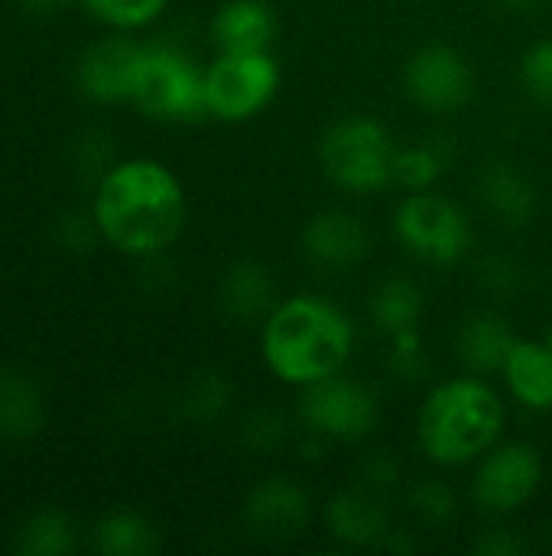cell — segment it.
Listing matches in <instances>:
<instances>
[{
  "instance_id": "obj_1",
  "label": "cell",
  "mask_w": 552,
  "mask_h": 556,
  "mask_svg": "<svg viewBox=\"0 0 552 556\" xmlns=\"http://www.w3.org/2000/svg\"><path fill=\"white\" fill-rule=\"evenodd\" d=\"M91 218L117 254L150 261L166 254L185 231L189 195L182 179L153 156H127L91 186Z\"/></svg>"
},
{
  "instance_id": "obj_2",
  "label": "cell",
  "mask_w": 552,
  "mask_h": 556,
  "mask_svg": "<svg viewBox=\"0 0 552 556\" xmlns=\"http://www.w3.org/2000/svg\"><path fill=\"white\" fill-rule=\"evenodd\" d=\"M358 345L351 316L316 293L280 296L260 323V358L273 381L303 391L342 375Z\"/></svg>"
},
{
  "instance_id": "obj_3",
  "label": "cell",
  "mask_w": 552,
  "mask_h": 556,
  "mask_svg": "<svg viewBox=\"0 0 552 556\" xmlns=\"http://www.w3.org/2000/svg\"><path fill=\"white\" fill-rule=\"evenodd\" d=\"M416 446L439 469H468L504 440L508 404L491 378L455 375L436 381L416 410Z\"/></svg>"
},
{
  "instance_id": "obj_4",
  "label": "cell",
  "mask_w": 552,
  "mask_h": 556,
  "mask_svg": "<svg viewBox=\"0 0 552 556\" xmlns=\"http://www.w3.org/2000/svg\"><path fill=\"white\" fill-rule=\"evenodd\" d=\"M400 143L374 114H345L319 137L322 176L348 195H381L397 186Z\"/></svg>"
},
{
  "instance_id": "obj_5",
  "label": "cell",
  "mask_w": 552,
  "mask_h": 556,
  "mask_svg": "<svg viewBox=\"0 0 552 556\" xmlns=\"http://www.w3.org/2000/svg\"><path fill=\"white\" fill-rule=\"evenodd\" d=\"M127 104L159 124H195L208 117L205 65L179 46L140 42Z\"/></svg>"
},
{
  "instance_id": "obj_6",
  "label": "cell",
  "mask_w": 552,
  "mask_h": 556,
  "mask_svg": "<svg viewBox=\"0 0 552 556\" xmlns=\"http://www.w3.org/2000/svg\"><path fill=\"white\" fill-rule=\"evenodd\" d=\"M394 238L420 264L455 267L475 248L472 215L449 195L426 189L407 192L394 208Z\"/></svg>"
},
{
  "instance_id": "obj_7",
  "label": "cell",
  "mask_w": 552,
  "mask_h": 556,
  "mask_svg": "<svg viewBox=\"0 0 552 556\" xmlns=\"http://www.w3.org/2000/svg\"><path fill=\"white\" fill-rule=\"evenodd\" d=\"M283 65L273 49L218 52L205 65V108L211 121L247 124L257 121L280 94Z\"/></svg>"
},
{
  "instance_id": "obj_8",
  "label": "cell",
  "mask_w": 552,
  "mask_h": 556,
  "mask_svg": "<svg viewBox=\"0 0 552 556\" xmlns=\"http://www.w3.org/2000/svg\"><path fill=\"white\" fill-rule=\"evenodd\" d=\"M296 417L309 437L322 443H361L381 424V401L364 384L345 371L299 391Z\"/></svg>"
},
{
  "instance_id": "obj_9",
  "label": "cell",
  "mask_w": 552,
  "mask_h": 556,
  "mask_svg": "<svg viewBox=\"0 0 552 556\" xmlns=\"http://www.w3.org/2000/svg\"><path fill=\"white\" fill-rule=\"evenodd\" d=\"M547 476L543 453L524 440H501L472 472V502L491 518H508L534 502Z\"/></svg>"
},
{
  "instance_id": "obj_10",
  "label": "cell",
  "mask_w": 552,
  "mask_h": 556,
  "mask_svg": "<svg viewBox=\"0 0 552 556\" xmlns=\"http://www.w3.org/2000/svg\"><path fill=\"white\" fill-rule=\"evenodd\" d=\"M403 94L426 114H459L475 98V68L468 55L449 42H426L403 62Z\"/></svg>"
},
{
  "instance_id": "obj_11",
  "label": "cell",
  "mask_w": 552,
  "mask_h": 556,
  "mask_svg": "<svg viewBox=\"0 0 552 556\" xmlns=\"http://www.w3.org/2000/svg\"><path fill=\"white\" fill-rule=\"evenodd\" d=\"M316 518V502L306 492L303 482L290 476H267L260 479L247 502H244V521L247 528L273 544L296 541L309 531Z\"/></svg>"
},
{
  "instance_id": "obj_12",
  "label": "cell",
  "mask_w": 552,
  "mask_h": 556,
  "mask_svg": "<svg viewBox=\"0 0 552 556\" xmlns=\"http://www.w3.org/2000/svg\"><path fill=\"white\" fill-rule=\"evenodd\" d=\"M303 257L329 274H348L361 267L371 254L368 225L348 208H322L316 212L299 235Z\"/></svg>"
},
{
  "instance_id": "obj_13",
  "label": "cell",
  "mask_w": 552,
  "mask_h": 556,
  "mask_svg": "<svg viewBox=\"0 0 552 556\" xmlns=\"http://www.w3.org/2000/svg\"><path fill=\"white\" fill-rule=\"evenodd\" d=\"M137 55L140 42L127 33H114L91 42L75 65V85L81 98L91 104H127Z\"/></svg>"
},
{
  "instance_id": "obj_14",
  "label": "cell",
  "mask_w": 552,
  "mask_h": 556,
  "mask_svg": "<svg viewBox=\"0 0 552 556\" xmlns=\"http://www.w3.org/2000/svg\"><path fill=\"white\" fill-rule=\"evenodd\" d=\"M322 521H325L329 538L345 547H387L390 538L397 534L390 508L384 505V495L364 485L335 492L325 502Z\"/></svg>"
},
{
  "instance_id": "obj_15",
  "label": "cell",
  "mask_w": 552,
  "mask_h": 556,
  "mask_svg": "<svg viewBox=\"0 0 552 556\" xmlns=\"http://www.w3.org/2000/svg\"><path fill=\"white\" fill-rule=\"evenodd\" d=\"M280 16L270 0H224L211 16V39L218 52L273 49Z\"/></svg>"
},
{
  "instance_id": "obj_16",
  "label": "cell",
  "mask_w": 552,
  "mask_h": 556,
  "mask_svg": "<svg viewBox=\"0 0 552 556\" xmlns=\"http://www.w3.org/2000/svg\"><path fill=\"white\" fill-rule=\"evenodd\" d=\"M501 378L514 404L530 414H552V352L543 339H517Z\"/></svg>"
},
{
  "instance_id": "obj_17",
  "label": "cell",
  "mask_w": 552,
  "mask_h": 556,
  "mask_svg": "<svg viewBox=\"0 0 552 556\" xmlns=\"http://www.w3.org/2000/svg\"><path fill=\"white\" fill-rule=\"evenodd\" d=\"M521 336L511 329V323L498 313H475L462 323L459 339H455V355L465 371L495 378L501 375L514 342Z\"/></svg>"
},
{
  "instance_id": "obj_18",
  "label": "cell",
  "mask_w": 552,
  "mask_h": 556,
  "mask_svg": "<svg viewBox=\"0 0 552 556\" xmlns=\"http://www.w3.org/2000/svg\"><path fill=\"white\" fill-rule=\"evenodd\" d=\"M277 283L267 264L260 261H234L218 287V303L234 323H264V316L277 306Z\"/></svg>"
},
{
  "instance_id": "obj_19",
  "label": "cell",
  "mask_w": 552,
  "mask_h": 556,
  "mask_svg": "<svg viewBox=\"0 0 552 556\" xmlns=\"http://www.w3.org/2000/svg\"><path fill=\"white\" fill-rule=\"evenodd\" d=\"M46 430V394L33 375L0 368V440L29 443Z\"/></svg>"
},
{
  "instance_id": "obj_20",
  "label": "cell",
  "mask_w": 552,
  "mask_h": 556,
  "mask_svg": "<svg viewBox=\"0 0 552 556\" xmlns=\"http://www.w3.org/2000/svg\"><path fill=\"white\" fill-rule=\"evenodd\" d=\"M478 199L501 225L521 228L537 212V186L514 163H488L478 173Z\"/></svg>"
},
{
  "instance_id": "obj_21",
  "label": "cell",
  "mask_w": 552,
  "mask_h": 556,
  "mask_svg": "<svg viewBox=\"0 0 552 556\" xmlns=\"http://www.w3.org/2000/svg\"><path fill=\"white\" fill-rule=\"evenodd\" d=\"M423 313H426V293L413 277H384L368 300V316L381 336L416 329Z\"/></svg>"
},
{
  "instance_id": "obj_22",
  "label": "cell",
  "mask_w": 552,
  "mask_h": 556,
  "mask_svg": "<svg viewBox=\"0 0 552 556\" xmlns=\"http://www.w3.org/2000/svg\"><path fill=\"white\" fill-rule=\"evenodd\" d=\"M91 547L101 556H153L159 551V531L146 515L133 508H114L98 518Z\"/></svg>"
},
{
  "instance_id": "obj_23",
  "label": "cell",
  "mask_w": 552,
  "mask_h": 556,
  "mask_svg": "<svg viewBox=\"0 0 552 556\" xmlns=\"http://www.w3.org/2000/svg\"><path fill=\"white\" fill-rule=\"evenodd\" d=\"M16 554L23 556H68L78 547L75 521L59 508H39L16 528Z\"/></svg>"
},
{
  "instance_id": "obj_24",
  "label": "cell",
  "mask_w": 552,
  "mask_h": 556,
  "mask_svg": "<svg viewBox=\"0 0 552 556\" xmlns=\"http://www.w3.org/2000/svg\"><path fill=\"white\" fill-rule=\"evenodd\" d=\"M446 173V153L433 140L403 143L397 153V186L403 192H426L436 189Z\"/></svg>"
},
{
  "instance_id": "obj_25",
  "label": "cell",
  "mask_w": 552,
  "mask_h": 556,
  "mask_svg": "<svg viewBox=\"0 0 552 556\" xmlns=\"http://www.w3.org/2000/svg\"><path fill=\"white\" fill-rule=\"evenodd\" d=\"M85 10L114 33H137L153 26L172 0H81Z\"/></svg>"
},
{
  "instance_id": "obj_26",
  "label": "cell",
  "mask_w": 552,
  "mask_h": 556,
  "mask_svg": "<svg viewBox=\"0 0 552 556\" xmlns=\"http://www.w3.org/2000/svg\"><path fill=\"white\" fill-rule=\"evenodd\" d=\"M517 78H521V88L534 101L552 108V36L537 39L524 49L521 65H517Z\"/></svg>"
},
{
  "instance_id": "obj_27",
  "label": "cell",
  "mask_w": 552,
  "mask_h": 556,
  "mask_svg": "<svg viewBox=\"0 0 552 556\" xmlns=\"http://www.w3.org/2000/svg\"><path fill=\"white\" fill-rule=\"evenodd\" d=\"M387 365L403 381H416L426 371V339L420 326L387 336Z\"/></svg>"
},
{
  "instance_id": "obj_28",
  "label": "cell",
  "mask_w": 552,
  "mask_h": 556,
  "mask_svg": "<svg viewBox=\"0 0 552 556\" xmlns=\"http://www.w3.org/2000/svg\"><path fill=\"white\" fill-rule=\"evenodd\" d=\"M410 505L426 525H449L455 518V492L439 479H423L410 489Z\"/></svg>"
},
{
  "instance_id": "obj_29",
  "label": "cell",
  "mask_w": 552,
  "mask_h": 556,
  "mask_svg": "<svg viewBox=\"0 0 552 556\" xmlns=\"http://www.w3.org/2000/svg\"><path fill=\"white\" fill-rule=\"evenodd\" d=\"M94 241H101V235H98V225H94V218H91V208H85V212L72 208V212H62V215H59V222H55V244H59L62 251L81 254V251H88Z\"/></svg>"
},
{
  "instance_id": "obj_30",
  "label": "cell",
  "mask_w": 552,
  "mask_h": 556,
  "mask_svg": "<svg viewBox=\"0 0 552 556\" xmlns=\"http://www.w3.org/2000/svg\"><path fill=\"white\" fill-rule=\"evenodd\" d=\"M111 137H104V134H85L78 143H75V153H72V160H75V173L78 176H85L91 186L104 176V169L111 166V163H117V156H114V150H111V143H107Z\"/></svg>"
},
{
  "instance_id": "obj_31",
  "label": "cell",
  "mask_w": 552,
  "mask_h": 556,
  "mask_svg": "<svg viewBox=\"0 0 552 556\" xmlns=\"http://www.w3.org/2000/svg\"><path fill=\"white\" fill-rule=\"evenodd\" d=\"M224 404H228V384H221V378H215V375L195 381V384L189 388V394H185V407H189V414L198 417V420L215 417Z\"/></svg>"
},
{
  "instance_id": "obj_32",
  "label": "cell",
  "mask_w": 552,
  "mask_h": 556,
  "mask_svg": "<svg viewBox=\"0 0 552 556\" xmlns=\"http://www.w3.org/2000/svg\"><path fill=\"white\" fill-rule=\"evenodd\" d=\"M397 482H400V466L390 456H371L364 463V479H361L364 489L387 495V489H394Z\"/></svg>"
},
{
  "instance_id": "obj_33",
  "label": "cell",
  "mask_w": 552,
  "mask_h": 556,
  "mask_svg": "<svg viewBox=\"0 0 552 556\" xmlns=\"http://www.w3.org/2000/svg\"><path fill=\"white\" fill-rule=\"evenodd\" d=\"M475 551L488 556H495V554L508 556V554L524 551V544H521L517 538H511V531H508V528H491V531H485V538L475 544Z\"/></svg>"
},
{
  "instance_id": "obj_34",
  "label": "cell",
  "mask_w": 552,
  "mask_h": 556,
  "mask_svg": "<svg viewBox=\"0 0 552 556\" xmlns=\"http://www.w3.org/2000/svg\"><path fill=\"white\" fill-rule=\"evenodd\" d=\"M482 274H485V280H488L495 290H514L517 280H521L517 267H514L511 261H504V257H491V261L482 267Z\"/></svg>"
},
{
  "instance_id": "obj_35",
  "label": "cell",
  "mask_w": 552,
  "mask_h": 556,
  "mask_svg": "<svg viewBox=\"0 0 552 556\" xmlns=\"http://www.w3.org/2000/svg\"><path fill=\"white\" fill-rule=\"evenodd\" d=\"M16 3L33 10V13H52V10H62L68 3H81V0H16Z\"/></svg>"
},
{
  "instance_id": "obj_36",
  "label": "cell",
  "mask_w": 552,
  "mask_h": 556,
  "mask_svg": "<svg viewBox=\"0 0 552 556\" xmlns=\"http://www.w3.org/2000/svg\"><path fill=\"white\" fill-rule=\"evenodd\" d=\"M495 3H501V7H514V10H521V7H537L540 0H495Z\"/></svg>"
},
{
  "instance_id": "obj_37",
  "label": "cell",
  "mask_w": 552,
  "mask_h": 556,
  "mask_svg": "<svg viewBox=\"0 0 552 556\" xmlns=\"http://www.w3.org/2000/svg\"><path fill=\"white\" fill-rule=\"evenodd\" d=\"M540 339H543V342H547V349H550V352H552V323H550V329H547V332H543V336H540Z\"/></svg>"
}]
</instances>
